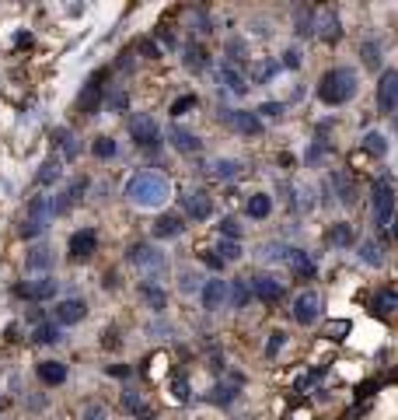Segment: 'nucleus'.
<instances>
[{"instance_id": "obj_1", "label": "nucleus", "mask_w": 398, "mask_h": 420, "mask_svg": "<svg viewBox=\"0 0 398 420\" xmlns=\"http://www.w3.org/2000/svg\"><path fill=\"white\" fill-rule=\"evenodd\" d=\"M171 196V182L161 172H136L126 182V200L136 207H161Z\"/></svg>"}, {"instance_id": "obj_2", "label": "nucleus", "mask_w": 398, "mask_h": 420, "mask_svg": "<svg viewBox=\"0 0 398 420\" xmlns=\"http://www.w3.org/2000/svg\"><path fill=\"white\" fill-rule=\"evenodd\" d=\"M360 88V78L353 67H332V70H325L318 81V98L325 102V105H346L353 95H357Z\"/></svg>"}, {"instance_id": "obj_3", "label": "nucleus", "mask_w": 398, "mask_h": 420, "mask_svg": "<svg viewBox=\"0 0 398 420\" xmlns=\"http://www.w3.org/2000/svg\"><path fill=\"white\" fill-rule=\"evenodd\" d=\"M126 259H129L136 270L151 273V277H161V273L168 270V259H164V252H158L154 246H147V242H136L133 249L126 252Z\"/></svg>"}, {"instance_id": "obj_4", "label": "nucleus", "mask_w": 398, "mask_h": 420, "mask_svg": "<svg viewBox=\"0 0 398 420\" xmlns=\"http://www.w3.org/2000/svg\"><path fill=\"white\" fill-rule=\"evenodd\" d=\"M129 137L136 140V147H158L161 144V126L151 112H133L129 116Z\"/></svg>"}, {"instance_id": "obj_5", "label": "nucleus", "mask_w": 398, "mask_h": 420, "mask_svg": "<svg viewBox=\"0 0 398 420\" xmlns=\"http://www.w3.org/2000/svg\"><path fill=\"white\" fill-rule=\"evenodd\" d=\"M392 217H395V189H392L388 179H381L374 186V224L377 228H388Z\"/></svg>"}, {"instance_id": "obj_6", "label": "nucleus", "mask_w": 398, "mask_h": 420, "mask_svg": "<svg viewBox=\"0 0 398 420\" xmlns=\"http://www.w3.org/2000/svg\"><path fill=\"white\" fill-rule=\"evenodd\" d=\"M377 109H381L384 116H392L398 109V70L395 67H388V70L377 78Z\"/></svg>"}, {"instance_id": "obj_7", "label": "nucleus", "mask_w": 398, "mask_h": 420, "mask_svg": "<svg viewBox=\"0 0 398 420\" xmlns=\"http://www.w3.org/2000/svg\"><path fill=\"white\" fill-rule=\"evenodd\" d=\"M290 315H294V322H301V326H315L321 315V298L315 291H304L294 298V308H290Z\"/></svg>"}, {"instance_id": "obj_8", "label": "nucleus", "mask_w": 398, "mask_h": 420, "mask_svg": "<svg viewBox=\"0 0 398 420\" xmlns=\"http://www.w3.org/2000/svg\"><path fill=\"white\" fill-rule=\"evenodd\" d=\"M311 32L325 42H335L343 36V21H339V14H335L332 7H321L318 14L311 18Z\"/></svg>"}, {"instance_id": "obj_9", "label": "nucleus", "mask_w": 398, "mask_h": 420, "mask_svg": "<svg viewBox=\"0 0 398 420\" xmlns=\"http://www.w3.org/2000/svg\"><path fill=\"white\" fill-rule=\"evenodd\" d=\"M182 214L193 217V221H206V217L213 214L210 193H206V189H189V193H182Z\"/></svg>"}, {"instance_id": "obj_10", "label": "nucleus", "mask_w": 398, "mask_h": 420, "mask_svg": "<svg viewBox=\"0 0 398 420\" xmlns=\"http://www.w3.org/2000/svg\"><path fill=\"white\" fill-rule=\"evenodd\" d=\"M248 284H252V298H259V301H269V305H276L279 298H283V284H279L273 273H255V277H248Z\"/></svg>"}, {"instance_id": "obj_11", "label": "nucleus", "mask_w": 398, "mask_h": 420, "mask_svg": "<svg viewBox=\"0 0 398 420\" xmlns=\"http://www.w3.org/2000/svg\"><path fill=\"white\" fill-rule=\"evenodd\" d=\"M56 291H60V280L49 277V273H42V277H36V280H28V284L18 288V294L28 298V301H49V298H56Z\"/></svg>"}, {"instance_id": "obj_12", "label": "nucleus", "mask_w": 398, "mask_h": 420, "mask_svg": "<svg viewBox=\"0 0 398 420\" xmlns=\"http://www.w3.org/2000/svg\"><path fill=\"white\" fill-rule=\"evenodd\" d=\"M102 98H105V91H102V74H95V78H87V84H84V91H80V98H77L80 116H95L98 105H102Z\"/></svg>"}, {"instance_id": "obj_13", "label": "nucleus", "mask_w": 398, "mask_h": 420, "mask_svg": "<svg viewBox=\"0 0 398 420\" xmlns=\"http://www.w3.org/2000/svg\"><path fill=\"white\" fill-rule=\"evenodd\" d=\"M87 315V301L84 298H63L56 301V326H77Z\"/></svg>"}, {"instance_id": "obj_14", "label": "nucleus", "mask_w": 398, "mask_h": 420, "mask_svg": "<svg viewBox=\"0 0 398 420\" xmlns=\"http://www.w3.org/2000/svg\"><path fill=\"white\" fill-rule=\"evenodd\" d=\"M95 249H98V231H95V228H80V231L70 235V242H67L70 259H87Z\"/></svg>"}, {"instance_id": "obj_15", "label": "nucleus", "mask_w": 398, "mask_h": 420, "mask_svg": "<svg viewBox=\"0 0 398 420\" xmlns=\"http://www.w3.org/2000/svg\"><path fill=\"white\" fill-rule=\"evenodd\" d=\"M168 140H171V147L178 151V154H196V151H203V140H199L196 133H189L185 126H171L168 130Z\"/></svg>"}, {"instance_id": "obj_16", "label": "nucleus", "mask_w": 398, "mask_h": 420, "mask_svg": "<svg viewBox=\"0 0 398 420\" xmlns=\"http://www.w3.org/2000/svg\"><path fill=\"white\" fill-rule=\"evenodd\" d=\"M332 189H335V200L343 204V207H353L357 204V182L346 175V172H332Z\"/></svg>"}, {"instance_id": "obj_17", "label": "nucleus", "mask_w": 398, "mask_h": 420, "mask_svg": "<svg viewBox=\"0 0 398 420\" xmlns=\"http://www.w3.org/2000/svg\"><path fill=\"white\" fill-rule=\"evenodd\" d=\"M185 231V217L182 214H161L154 221V238H178Z\"/></svg>"}, {"instance_id": "obj_18", "label": "nucleus", "mask_w": 398, "mask_h": 420, "mask_svg": "<svg viewBox=\"0 0 398 420\" xmlns=\"http://www.w3.org/2000/svg\"><path fill=\"white\" fill-rule=\"evenodd\" d=\"M286 263H290V270H294L297 277H304V280H311V277L318 273L315 259H311L304 249H286Z\"/></svg>"}, {"instance_id": "obj_19", "label": "nucleus", "mask_w": 398, "mask_h": 420, "mask_svg": "<svg viewBox=\"0 0 398 420\" xmlns=\"http://www.w3.org/2000/svg\"><path fill=\"white\" fill-rule=\"evenodd\" d=\"M199 294H203V305H206L210 312H217V308H224V301H227V284H224V280H206V284L199 288Z\"/></svg>"}, {"instance_id": "obj_20", "label": "nucleus", "mask_w": 398, "mask_h": 420, "mask_svg": "<svg viewBox=\"0 0 398 420\" xmlns=\"http://www.w3.org/2000/svg\"><path fill=\"white\" fill-rule=\"evenodd\" d=\"M227 123L235 126L238 133H244V137H259V133H262V120H259L255 112H244V109L231 112V116H227Z\"/></svg>"}, {"instance_id": "obj_21", "label": "nucleus", "mask_w": 398, "mask_h": 420, "mask_svg": "<svg viewBox=\"0 0 398 420\" xmlns=\"http://www.w3.org/2000/svg\"><path fill=\"white\" fill-rule=\"evenodd\" d=\"M325 242H328V246H335V249H350V246L357 242V231H353V224L339 221V224H332V228H328Z\"/></svg>"}, {"instance_id": "obj_22", "label": "nucleus", "mask_w": 398, "mask_h": 420, "mask_svg": "<svg viewBox=\"0 0 398 420\" xmlns=\"http://www.w3.org/2000/svg\"><path fill=\"white\" fill-rule=\"evenodd\" d=\"M36 375H39L42 385H63L67 382V364L63 361H42L36 368Z\"/></svg>"}, {"instance_id": "obj_23", "label": "nucleus", "mask_w": 398, "mask_h": 420, "mask_svg": "<svg viewBox=\"0 0 398 420\" xmlns=\"http://www.w3.org/2000/svg\"><path fill=\"white\" fill-rule=\"evenodd\" d=\"M238 385H241V378L217 382V385L210 389V403H217V406H231V403H235V396H238Z\"/></svg>"}, {"instance_id": "obj_24", "label": "nucleus", "mask_w": 398, "mask_h": 420, "mask_svg": "<svg viewBox=\"0 0 398 420\" xmlns=\"http://www.w3.org/2000/svg\"><path fill=\"white\" fill-rule=\"evenodd\" d=\"M244 214H248L252 221H266V217L273 214V200H269V193H252L248 204H244Z\"/></svg>"}, {"instance_id": "obj_25", "label": "nucleus", "mask_w": 398, "mask_h": 420, "mask_svg": "<svg viewBox=\"0 0 398 420\" xmlns=\"http://www.w3.org/2000/svg\"><path fill=\"white\" fill-rule=\"evenodd\" d=\"M122 406H126L133 417L154 420V406H147V403H144V396H140V392H133V389H126V392H122Z\"/></svg>"}, {"instance_id": "obj_26", "label": "nucleus", "mask_w": 398, "mask_h": 420, "mask_svg": "<svg viewBox=\"0 0 398 420\" xmlns=\"http://www.w3.org/2000/svg\"><path fill=\"white\" fill-rule=\"evenodd\" d=\"M206 172H210L213 179H238L241 172H244V165L235 162V158H217V162L206 165Z\"/></svg>"}, {"instance_id": "obj_27", "label": "nucleus", "mask_w": 398, "mask_h": 420, "mask_svg": "<svg viewBox=\"0 0 398 420\" xmlns=\"http://www.w3.org/2000/svg\"><path fill=\"white\" fill-rule=\"evenodd\" d=\"M220 81L227 84V88L235 91V95H244V91H248V78L241 74L235 63H224V67H220Z\"/></svg>"}, {"instance_id": "obj_28", "label": "nucleus", "mask_w": 398, "mask_h": 420, "mask_svg": "<svg viewBox=\"0 0 398 420\" xmlns=\"http://www.w3.org/2000/svg\"><path fill=\"white\" fill-rule=\"evenodd\" d=\"M53 140L60 144V151H63V158H70V162H74V158H77V154H80V144H77V137H74V133H70L67 126H60V130L53 133Z\"/></svg>"}, {"instance_id": "obj_29", "label": "nucleus", "mask_w": 398, "mask_h": 420, "mask_svg": "<svg viewBox=\"0 0 398 420\" xmlns=\"http://www.w3.org/2000/svg\"><path fill=\"white\" fill-rule=\"evenodd\" d=\"M60 175H63V162H60V158L53 154V158H45V162H42L39 175H36V182H39V186H53V182H56Z\"/></svg>"}, {"instance_id": "obj_30", "label": "nucleus", "mask_w": 398, "mask_h": 420, "mask_svg": "<svg viewBox=\"0 0 398 420\" xmlns=\"http://www.w3.org/2000/svg\"><path fill=\"white\" fill-rule=\"evenodd\" d=\"M374 312L377 315H392V312H398V291H392V288H384V291L374 294Z\"/></svg>"}, {"instance_id": "obj_31", "label": "nucleus", "mask_w": 398, "mask_h": 420, "mask_svg": "<svg viewBox=\"0 0 398 420\" xmlns=\"http://www.w3.org/2000/svg\"><path fill=\"white\" fill-rule=\"evenodd\" d=\"M182 53H185V67H189V70H206V67H210L206 49H203V46H196V42H185V46H182Z\"/></svg>"}, {"instance_id": "obj_32", "label": "nucleus", "mask_w": 398, "mask_h": 420, "mask_svg": "<svg viewBox=\"0 0 398 420\" xmlns=\"http://www.w3.org/2000/svg\"><path fill=\"white\" fill-rule=\"evenodd\" d=\"M140 298H144L154 312H164V308H168V294H164V288H158V284H140Z\"/></svg>"}, {"instance_id": "obj_33", "label": "nucleus", "mask_w": 398, "mask_h": 420, "mask_svg": "<svg viewBox=\"0 0 398 420\" xmlns=\"http://www.w3.org/2000/svg\"><path fill=\"white\" fill-rule=\"evenodd\" d=\"M227 298H231L235 308H248V301H252V284H248L244 277H238V280L227 288Z\"/></svg>"}, {"instance_id": "obj_34", "label": "nucleus", "mask_w": 398, "mask_h": 420, "mask_svg": "<svg viewBox=\"0 0 398 420\" xmlns=\"http://www.w3.org/2000/svg\"><path fill=\"white\" fill-rule=\"evenodd\" d=\"M49 266H53V252L45 249V246L28 252V273H45Z\"/></svg>"}, {"instance_id": "obj_35", "label": "nucleus", "mask_w": 398, "mask_h": 420, "mask_svg": "<svg viewBox=\"0 0 398 420\" xmlns=\"http://www.w3.org/2000/svg\"><path fill=\"white\" fill-rule=\"evenodd\" d=\"M363 151L384 158V154H388V137H384V133H367V137H363Z\"/></svg>"}, {"instance_id": "obj_36", "label": "nucleus", "mask_w": 398, "mask_h": 420, "mask_svg": "<svg viewBox=\"0 0 398 420\" xmlns=\"http://www.w3.org/2000/svg\"><path fill=\"white\" fill-rule=\"evenodd\" d=\"M360 259H363L367 266H381V263H384V249H381L377 242H363V246H360Z\"/></svg>"}, {"instance_id": "obj_37", "label": "nucleus", "mask_w": 398, "mask_h": 420, "mask_svg": "<svg viewBox=\"0 0 398 420\" xmlns=\"http://www.w3.org/2000/svg\"><path fill=\"white\" fill-rule=\"evenodd\" d=\"M36 343H60V326L56 322H39L36 333H32Z\"/></svg>"}, {"instance_id": "obj_38", "label": "nucleus", "mask_w": 398, "mask_h": 420, "mask_svg": "<svg viewBox=\"0 0 398 420\" xmlns=\"http://www.w3.org/2000/svg\"><path fill=\"white\" fill-rule=\"evenodd\" d=\"M213 252H217V256H220L224 263H235V259L241 256V242H235V238H220Z\"/></svg>"}, {"instance_id": "obj_39", "label": "nucleus", "mask_w": 398, "mask_h": 420, "mask_svg": "<svg viewBox=\"0 0 398 420\" xmlns=\"http://www.w3.org/2000/svg\"><path fill=\"white\" fill-rule=\"evenodd\" d=\"M105 105H109V112H126V109H129V95H126L122 88H116V91H109Z\"/></svg>"}, {"instance_id": "obj_40", "label": "nucleus", "mask_w": 398, "mask_h": 420, "mask_svg": "<svg viewBox=\"0 0 398 420\" xmlns=\"http://www.w3.org/2000/svg\"><path fill=\"white\" fill-rule=\"evenodd\" d=\"M91 151H95V158H116V140L112 137H98L91 144Z\"/></svg>"}, {"instance_id": "obj_41", "label": "nucleus", "mask_w": 398, "mask_h": 420, "mask_svg": "<svg viewBox=\"0 0 398 420\" xmlns=\"http://www.w3.org/2000/svg\"><path fill=\"white\" fill-rule=\"evenodd\" d=\"M255 116H259V120H279V116H283V102H262V105L255 109Z\"/></svg>"}, {"instance_id": "obj_42", "label": "nucleus", "mask_w": 398, "mask_h": 420, "mask_svg": "<svg viewBox=\"0 0 398 420\" xmlns=\"http://www.w3.org/2000/svg\"><path fill=\"white\" fill-rule=\"evenodd\" d=\"M360 53H363V63H367V67H377V60H381V46H377V42L367 39Z\"/></svg>"}, {"instance_id": "obj_43", "label": "nucleus", "mask_w": 398, "mask_h": 420, "mask_svg": "<svg viewBox=\"0 0 398 420\" xmlns=\"http://www.w3.org/2000/svg\"><path fill=\"white\" fill-rule=\"evenodd\" d=\"M42 231H45V221H39V217H25L21 238H36V235H42Z\"/></svg>"}, {"instance_id": "obj_44", "label": "nucleus", "mask_w": 398, "mask_h": 420, "mask_svg": "<svg viewBox=\"0 0 398 420\" xmlns=\"http://www.w3.org/2000/svg\"><path fill=\"white\" fill-rule=\"evenodd\" d=\"M189 109H196V95H182V98H175V105H171V116H185Z\"/></svg>"}, {"instance_id": "obj_45", "label": "nucleus", "mask_w": 398, "mask_h": 420, "mask_svg": "<svg viewBox=\"0 0 398 420\" xmlns=\"http://www.w3.org/2000/svg\"><path fill=\"white\" fill-rule=\"evenodd\" d=\"M220 235H224V238H235V242H241V224L235 221V217H224V221H220Z\"/></svg>"}, {"instance_id": "obj_46", "label": "nucleus", "mask_w": 398, "mask_h": 420, "mask_svg": "<svg viewBox=\"0 0 398 420\" xmlns=\"http://www.w3.org/2000/svg\"><path fill=\"white\" fill-rule=\"evenodd\" d=\"M325 333L332 336V340H343V336L350 333V322H346V319H335V322H328V326H325Z\"/></svg>"}, {"instance_id": "obj_47", "label": "nucleus", "mask_w": 398, "mask_h": 420, "mask_svg": "<svg viewBox=\"0 0 398 420\" xmlns=\"http://www.w3.org/2000/svg\"><path fill=\"white\" fill-rule=\"evenodd\" d=\"M283 343H286V333H283V330H276V333L269 336V343H266V357H276Z\"/></svg>"}, {"instance_id": "obj_48", "label": "nucleus", "mask_w": 398, "mask_h": 420, "mask_svg": "<svg viewBox=\"0 0 398 420\" xmlns=\"http://www.w3.org/2000/svg\"><path fill=\"white\" fill-rule=\"evenodd\" d=\"M84 420H109V410L102 403H87L84 406Z\"/></svg>"}, {"instance_id": "obj_49", "label": "nucleus", "mask_w": 398, "mask_h": 420, "mask_svg": "<svg viewBox=\"0 0 398 420\" xmlns=\"http://www.w3.org/2000/svg\"><path fill=\"white\" fill-rule=\"evenodd\" d=\"M175 399H178V403H189V399H193V392H189V382H185V378H175Z\"/></svg>"}, {"instance_id": "obj_50", "label": "nucleus", "mask_w": 398, "mask_h": 420, "mask_svg": "<svg viewBox=\"0 0 398 420\" xmlns=\"http://www.w3.org/2000/svg\"><path fill=\"white\" fill-rule=\"evenodd\" d=\"M227 53H231V60H227V63H235V60H244V42L231 39V42H227Z\"/></svg>"}, {"instance_id": "obj_51", "label": "nucleus", "mask_w": 398, "mask_h": 420, "mask_svg": "<svg viewBox=\"0 0 398 420\" xmlns=\"http://www.w3.org/2000/svg\"><path fill=\"white\" fill-rule=\"evenodd\" d=\"M283 67H294V70H297V67H301V49H286V53H283Z\"/></svg>"}, {"instance_id": "obj_52", "label": "nucleus", "mask_w": 398, "mask_h": 420, "mask_svg": "<svg viewBox=\"0 0 398 420\" xmlns=\"http://www.w3.org/2000/svg\"><path fill=\"white\" fill-rule=\"evenodd\" d=\"M203 263H206L210 270H224V266H227V263H224L217 252H203Z\"/></svg>"}, {"instance_id": "obj_53", "label": "nucleus", "mask_w": 398, "mask_h": 420, "mask_svg": "<svg viewBox=\"0 0 398 420\" xmlns=\"http://www.w3.org/2000/svg\"><path fill=\"white\" fill-rule=\"evenodd\" d=\"M182 291H199V277H196V273H189V270L182 273Z\"/></svg>"}, {"instance_id": "obj_54", "label": "nucleus", "mask_w": 398, "mask_h": 420, "mask_svg": "<svg viewBox=\"0 0 398 420\" xmlns=\"http://www.w3.org/2000/svg\"><path fill=\"white\" fill-rule=\"evenodd\" d=\"M273 74H276V63H262V67L255 70V78H259V81H269Z\"/></svg>"}, {"instance_id": "obj_55", "label": "nucleus", "mask_w": 398, "mask_h": 420, "mask_svg": "<svg viewBox=\"0 0 398 420\" xmlns=\"http://www.w3.org/2000/svg\"><path fill=\"white\" fill-rule=\"evenodd\" d=\"M140 49H144L147 56H158V53H161V49H158V46H154L151 39H144V42H140Z\"/></svg>"}, {"instance_id": "obj_56", "label": "nucleus", "mask_w": 398, "mask_h": 420, "mask_svg": "<svg viewBox=\"0 0 398 420\" xmlns=\"http://www.w3.org/2000/svg\"><path fill=\"white\" fill-rule=\"evenodd\" d=\"M395 238H398V224H395Z\"/></svg>"}, {"instance_id": "obj_57", "label": "nucleus", "mask_w": 398, "mask_h": 420, "mask_svg": "<svg viewBox=\"0 0 398 420\" xmlns=\"http://www.w3.org/2000/svg\"><path fill=\"white\" fill-rule=\"evenodd\" d=\"M0 406H4V399H0Z\"/></svg>"}]
</instances>
